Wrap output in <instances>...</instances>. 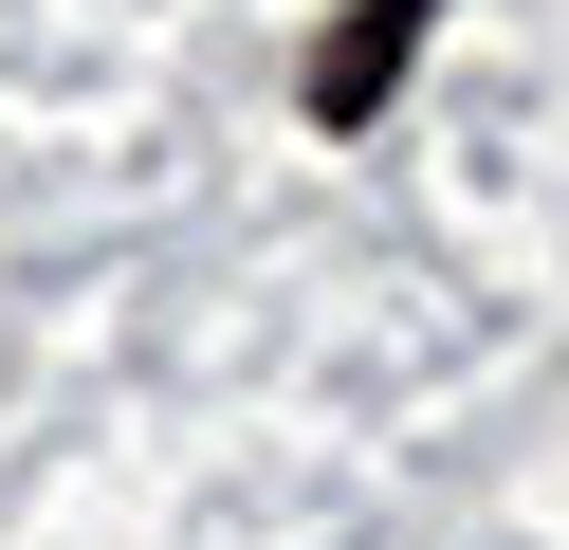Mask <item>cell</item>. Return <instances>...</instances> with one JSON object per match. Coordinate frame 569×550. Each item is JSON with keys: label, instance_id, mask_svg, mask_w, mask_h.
<instances>
[{"label": "cell", "instance_id": "1", "mask_svg": "<svg viewBox=\"0 0 569 550\" xmlns=\"http://www.w3.org/2000/svg\"><path fill=\"white\" fill-rule=\"evenodd\" d=\"M422 19H441V0H349V37L312 56V129H368V110H386V73L422 56Z\"/></svg>", "mask_w": 569, "mask_h": 550}]
</instances>
